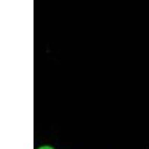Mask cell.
Segmentation results:
<instances>
[{"instance_id": "cell-1", "label": "cell", "mask_w": 149, "mask_h": 149, "mask_svg": "<svg viewBox=\"0 0 149 149\" xmlns=\"http://www.w3.org/2000/svg\"><path fill=\"white\" fill-rule=\"evenodd\" d=\"M37 149H54V148L50 146H40V147H39Z\"/></svg>"}]
</instances>
